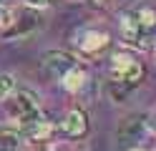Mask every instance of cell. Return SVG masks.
Returning <instances> with one entry per match:
<instances>
[{"label": "cell", "mask_w": 156, "mask_h": 151, "mask_svg": "<svg viewBox=\"0 0 156 151\" xmlns=\"http://www.w3.org/2000/svg\"><path fill=\"white\" fill-rule=\"evenodd\" d=\"M119 30L123 43L133 48L141 50L156 48V5L144 3L131 10H123L119 18Z\"/></svg>", "instance_id": "cell-1"}, {"label": "cell", "mask_w": 156, "mask_h": 151, "mask_svg": "<svg viewBox=\"0 0 156 151\" xmlns=\"http://www.w3.org/2000/svg\"><path fill=\"white\" fill-rule=\"evenodd\" d=\"M119 141L126 151H156V128L144 113H131L119 124Z\"/></svg>", "instance_id": "cell-2"}, {"label": "cell", "mask_w": 156, "mask_h": 151, "mask_svg": "<svg viewBox=\"0 0 156 151\" xmlns=\"http://www.w3.org/2000/svg\"><path fill=\"white\" fill-rule=\"evenodd\" d=\"M108 73H111L113 83L136 88L144 81V63L131 53V50H116V53L111 56Z\"/></svg>", "instance_id": "cell-3"}, {"label": "cell", "mask_w": 156, "mask_h": 151, "mask_svg": "<svg viewBox=\"0 0 156 151\" xmlns=\"http://www.w3.org/2000/svg\"><path fill=\"white\" fill-rule=\"evenodd\" d=\"M73 48L78 50L81 56L86 58H96L101 56L103 50H108L111 45V33L106 28H98V25H83L73 33Z\"/></svg>", "instance_id": "cell-4"}, {"label": "cell", "mask_w": 156, "mask_h": 151, "mask_svg": "<svg viewBox=\"0 0 156 151\" xmlns=\"http://www.w3.org/2000/svg\"><path fill=\"white\" fill-rule=\"evenodd\" d=\"M41 103H38V96L33 91H13L10 96L5 98V113L10 116L18 126H23L25 121H30L33 116L41 113Z\"/></svg>", "instance_id": "cell-5"}, {"label": "cell", "mask_w": 156, "mask_h": 151, "mask_svg": "<svg viewBox=\"0 0 156 151\" xmlns=\"http://www.w3.org/2000/svg\"><path fill=\"white\" fill-rule=\"evenodd\" d=\"M81 60H78L76 56L71 53H63V50H51V53H45L43 56V70H45V76H51L53 81H61L66 78V73L71 70L73 66H78Z\"/></svg>", "instance_id": "cell-6"}, {"label": "cell", "mask_w": 156, "mask_h": 151, "mask_svg": "<svg viewBox=\"0 0 156 151\" xmlns=\"http://www.w3.org/2000/svg\"><path fill=\"white\" fill-rule=\"evenodd\" d=\"M18 131H20V136L28 138V141H48L53 134V124H51V118H48L43 111L38 116H33L30 121H25L23 126H18Z\"/></svg>", "instance_id": "cell-7"}, {"label": "cell", "mask_w": 156, "mask_h": 151, "mask_svg": "<svg viewBox=\"0 0 156 151\" xmlns=\"http://www.w3.org/2000/svg\"><path fill=\"white\" fill-rule=\"evenodd\" d=\"M41 10H33V8H18V15H15V25L10 28V33H8L5 38H25V35H30L33 30L41 25Z\"/></svg>", "instance_id": "cell-8"}, {"label": "cell", "mask_w": 156, "mask_h": 151, "mask_svg": "<svg viewBox=\"0 0 156 151\" xmlns=\"http://www.w3.org/2000/svg\"><path fill=\"white\" fill-rule=\"evenodd\" d=\"M61 131L68 138H81L88 134V116H86L83 108H71L61 124Z\"/></svg>", "instance_id": "cell-9"}, {"label": "cell", "mask_w": 156, "mask_h": 151, "mask_svg": "<svg viewBox=\"0 0 156 151\" xmlns=\"http://www.w3.org/2000/svg\"><path fill=\"white\" fill-rule=\"evenodd\" d=\"M88 81H91L88 68H86L83 63H78V66H73V68L66 73V78L61 81V86L68 91V93H78V91H83L86 86H88Z\"/></svg>", "instance_id": "cell-10"}, {"label": "cell", "mask_w": 156, "mask_h": 151, "mask_svg": "<svg viewBox=\"0 0 156 151\" xmlns=\"http://www.w3.org/2000/svg\"><path fill=\"white\" fill-rule=\"evenodd\" d=\"M23 136L18 128H0V151H20Z\"/></svg>", "instance_id": "cell-11"}, {"label": "cell", "mask_w": 156, "mask_h": 151, "mask_svg": "<svg viewBox=\"0 0 156 151\" xmlns=\"http://www.w3.org/2000/svg\"><path fill=\"white\" fill-rule=\"evenodd\" d=\"M15 15H18V10H15V8L0 5V35H3V38L10 33V28L15 25Z\"/></svg>", "instance_id": "cell-12"}, {"label": "cell", "mask_w": 156, "mask_h": 151, "mask_svg": "<svg viewBox=\"0 0 156 151\" xmlns=\"http://www.w3.org/2000/svg\"><path fill=\"white\" fill-rule=\"evenodd\" d=\"M15 91V81L13 76H8V73H0V101H5L8 96H10Z\"/></svg>", "instance_id": "cell-13"}, {"label": "cell", "mask_w": 156, "mask_h": 151, "mask_svg": "<svg viewBox=\"0 0 156 151\" xmlns=\"http://www.w3.org/2000/svg\"><path fill=\"white\" fill-rule=\"evenodd\" d=\"M48 149H51V151H81V149L76 146V141H63V144H51Z\"/></svg>", "instance_id": "cell-14"}, {"label": "cell", "mask_w": 156, "mask_h": 151, "mask_svg": "<svg viewBox=\"0 0 156 151\" xmlns=\"http://www.w3.org/2000/svg\"><path fill=\"white\" fill-rule=\"evenodd\" d=\"M23 5L33 8V10H43V8H48V5H53V0H23Z\"/></svg>", "instance_id": "cell-15"}, {"label": "cell", "mask_w": 156, "mask_h": 151, "mask_svg": "<svg viewBox=\"0 0 156 151\" xmlns=\"http://www.w3.org/2000/svg\"><path fill=\"white\" fill-rule=\"evenodd\" d=\"M93 3H108V0H93Z\"/></svg>", "instance_id": "cell-16"}, {"label": "cell", "mask_w": 156, "mask_h": 151, "mask_svg": "<svg viewBox=\"0 0 156 151\" xmlns=\"http://www.w3.org/2000/svg\"><path fill=\"white\" fill-rule=\"evenodd\" d=\"M0 5H5V0H0Z\"/></svg>", "instance_id": "cell-17"}]
</instances>
